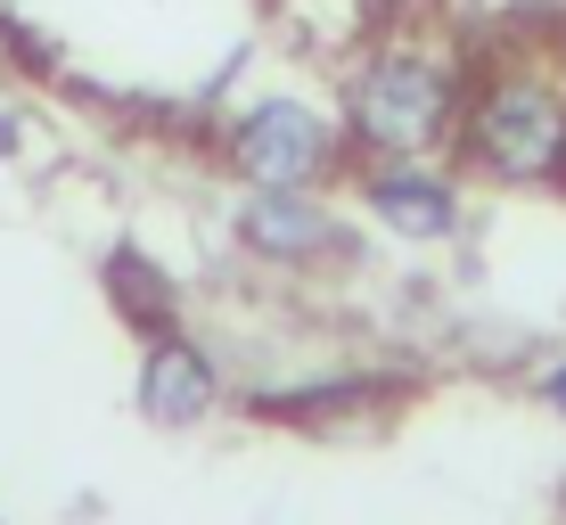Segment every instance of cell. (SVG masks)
I'll return each mask as SVG.
<instances>
[{
  "label": "cell",
  "instance_id": "obj_7",
  "mask_svg": "<svg viewBox=\"0 0 566 525\" xmlns=\"http://www.w3.org/2000/svg\"><path fill=\"white\" fill-rule=\"evenodd\" d=\"M0 157H17V115L0 107Z\"/></svg>",
  "mask_w": 566,
  "mask_h": 525
},
{
  "label": "cell",
  "instance_id": "obj_3",
  "mask_svg": "<svg viewBox=\"0 0 566 525\" xmlns=\"http://www.w3.org/2000/svg\"><path fill=\"white\" fill-rule=\"evenodd\" d=\"M230 165H239L255 189H304L312 172L328 165V124L304 99H263V107L239 115V132H230Z\"/></svg>",
  "mask_w": 566,
  "mask_h": 525
},
{
  "label": "cell",
  "instance_id": "obj_5",
  "mask_svg": "<svg viewBox=\"0 0 566 525\" xmlns=\"http://www.w3.org/2000/svg\"><path fill=\"white\" fill-rule=\"evenodd\" d=\"M206 402H213V361L198 354V345L165 337L148 354V369H140V411L165 419V427H181V419H198Z\"/></svg>",
  "mask_w": 566,
  "mask_h": 525
},
{
  "label": "cell",
  "instance_id": "obj_4",
  "mask_svg": "<svg viewBox=\"0 0 566 525\" xmlns=\"http://www.w3.org/2000/svg\"><path fill=\"white\" fill-rule=\"evenodd\" d=\"M369 206L386 213V222L402 230V239H443V230L460 222V206H452V189L436 181V172H419V157H402V165H386V172H369Z\"/></svg>",
  "mask_w": 566,
  "mask_h": 525
},
{
  "label": "cell",
  "instance_id": "obj_6",
  "mask_svg": "<svg viewBox=\"0 0 566 525\" xmlns=\"http://www.w3.org/2000/svg\"><path fill=\"white\" fill-rule=\"evenodd\" d=\"M239 230H247V246H263V255H312V246L328 239V213L312 198H296V189H263V198H247Z\"/></svg>",
  "mask_w": 566,
  "mask_h": 525
},
{
  "label": "cell",
  "instance_id": "obj_8",
  "mask_svg": "<svg viewBox=\"0 0 566 525\" xmlns=\"http://www.w3.org/2000/svg\"><path fill=\"white\" fill-rule=\"evenodd\" d=\"M551 402H558V411H566V369H551Z\"/></svg>",
  "mask_w": 566,
  "mask_h": 525
},
{
  "label": "cell",
  "instance_id": "obj_2",
  "mask_svg": "<svg viewBox=\"0 0 566 525\" xmlns=\"http://www.w3.org/2000/svg\"><path fill=\"white\" fill-rule=\"evenodd\" d=\"M468 165L493 181H551L566 172V91L551 74H501L468 99Z\"/></svg>",
  "mask_w": 566,
  "mask_h": 525
},
{
  "label": "cell",
  "instance_id": "obj_1",
  "mask_svg": "<svg viewBox=\"0 0 566 525\" xmlns=\"http://www.w3.org/2000/svg\"><path fill=\"white\" fill-rule=\"evenodd\" d=\"M460 115V74L436 50H378L354 83V140L378 157H427Z\"/></svg>",
  "mask_w": 566,
  "mask_h": 525
}]
</instances>
